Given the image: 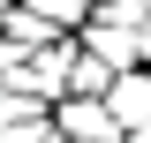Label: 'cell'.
Masks as SVG:
<instances>
[{"instance_id": "cell-5", "label": "cell", "mask_w": 151, "mask_h": 143, "mask_svg": "<svg viewBox=\"0 0 151 143\" xmlns=\"http://www.w3.org/2000/svg\"><path fill=\"white\" fill-rule=\"evenodd\" d=\"M136 53H144V60H151V15H144V23H136Z\"/></svg>"}, {"instance_id": "cell-2", "label": "cell", "mask_w": 151, "mask_h": 143, "mask_svg": "<svg viewBox=\"0 0 151 143\" xmlns=\"http://www.w3.org/2000/svg\"><path fill=\"white\" fill-rule=\"evenodd\" d=\"M76 45H83V53H98L113 75H121V68H144V53H136V23H106V15H83V23H76Z\"/></svg>"}, {"instance_id": "cell-6", "label": "cell", "mask_w": 151, "mask_h": 143, "mask_svg": "<svg viewBox=\"0 0 151 143\" xmlns=\"http://www.w3.org/2000/svg\"><path fill=\"white\" fill-rule=\"evenodd\" d=\"M53 143H68V136H53Z\"/></svg>"}, {"instance_id": "cell-4", "label": "cell", "mask_w": 151, "mask_h": 143, "mask_svg": "<svg viewBox=\"0 0 151 143\" xmlns=\"http://www.w3.org/2000/svg\"><path fill=\"white\" fill-rule=\"evenodd\" d=\"M98 15H106V23H144L151 0H98Z\"/></svg>"}, {"instance_id": "cell-7", "label": "cell", "mask_w": 151, "mask_h": 143, "mask_svg": "<svg viewBox=\"0 0 151 143\" xmlns=\"http://www.w3.org/2000/svg\"><path fill=\"white\" fill-rule=\"evenodd\" d=\"M0 90H8V83H0Z\"/></svg>"}, {"instance_id": "cell-1", "label": "cell", "mask_w": 151, "mask_h": 143, "mask_svg": "<svg viewBox=\"0 0 151 143\" xmlns=\"http://www.w3.org/2000/svg\"><path fill=\"white\" fill-rule=\"evenodd\" d=\"M53 128L68 143H129V128L113 121L106 98H91V90H68V98H53Z\"/></svg>"}, {"instance_id": "cell-3", "label": "cell", "mask_w": 151, "mask_h": 143, "mask_svg": "<svg viewBox=\"0 0 151 143\" xmlns=\"http://www.w3.org/2000/svg\"><path fill=\"white\" fill-rule=\"evenodd\" d=\"M106 106H113L121 128H144V121H151V68H121V75L106 83Z\"/></svg>"}, {"instance_id": "cell-8", "label": "cell", "mask_w": 151, "mask_h": 143, "mask_svg": "<svg viewBox=\"0 0 151 143\" xmlns=\"http://www.w3.org/2000/svg\"><path fill=\"white\" fill-rule=\"evenodd\" d=\"M144 68H151V60H144Z\"/></svg>"}]
</instances>
